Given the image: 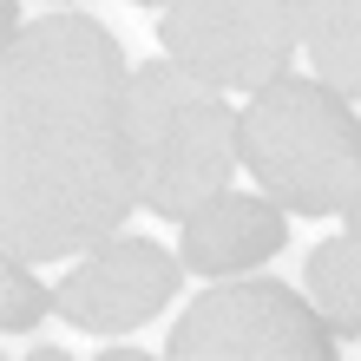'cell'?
Here are the masks:
<instances>
[{"label":"cell","mask_w":361,"mask_h":361,"mask_svg":"<svg viewBox=\"0 0 361 361\" xmlns=\"http://www.w3.org/2000/svg\"><path fill=\"white\" fill-rule=\"evenodd\" d=\"M138 210L132 73L92 13H47L0 53V257H86Z\"/></svg>","instance_id":"6da1fadb"},{"label":"cell","mask_w":361,"mask_h":361,"mask_svg":"<svg viewBox=\"0 0 361 361\" xmlns=\"http://www.w3.org/2000/svg\"><path fill=\"white\" fill-rule=\"evenodd\" d=\"M237 152L263 197L302 217H335L361 178V112L322 79H269L237 112Z\"/></svg>","instance_id":"7a4b0ae2"},{"label":"cell","mask_w":361,"mask_h":361,"mask_svg":"<svg viewBox=\"0 0 361 361\" xmlns=\"http://www.w3.org/2000/svg\"><path fill=\"white\" fill-rule=\"evenodd\" d=\"M132 158L138 204L152 217H190L237 178V112L178 59H145L132 73Z\"/></svg>","instance_id":"3957f363"},{"label":"cell","mask_w":361,"mask_h":361,"mask_svg":"<svg viewBox=\"0 0 361 361\" xmlns=\"http://www.w3.org/2000/svg\"><path fill=\"white\" fill-rule=\"evenodd\" d=\"M164 53L217 92H257L302 47V0H171Z\"/></svg>","instance_id":"277c9868"},{"label":"cell","mask_w":361,"mask_h":361,"mask_svg":"<svg viewBox=\"0 0 361 361\" xmlns=\"http://www.w3.org/2000/svg\"><path fill=\"white\" fill-rule=\"evenodd\" d=\"M178 361H329L335 329L283 283H230L204 289L171 329Z\"/></svg>","instance_id":"5b68a950"},{"label":"cell","mask_w":361,"mask_h":361,"mask_svg":"<svg viewBox=\"0 0 361 361\" xmlns=\"http://www.w3.org/2000/svg\"><path fill=\"white\" fill-rule=\"evenodd\" d=\"M178 276H184V257L158 250L152 237H105L53 295L79 335H125L178 295Z\"/></svg>","instance_id":"8992f818"},{"label":"cell","mask_w":361,"mask_h":361,"mask_svg":"<svg viewBox=\"0 0 361 361\" xmlns=\"http://www.w3.org/2000/svg\"><path fill=\"white\" fill-rule=\"evenodd\" d=\"M283 243H289V210L276 204V197H237V190H217L210 204H197L184 217V269L210 276V283L269 263Z\"/></svg>","instance_id":"52a82bcc"},{"label":"cell","mask_w":361,"mask_h":361,"mask_svg":"<svg viewBox=\"0 0 361 361\" xmlns=\"http://www.w3.org/2000/svg\"><path fill=\"white\" fill-rule=\"evenodd\" d=\"M302 53L322 86L361 99V0H302Z\"/></svg>","instance_id":"ba28073f"},{"label":"cell","mask_w":361,"mask_h":361,"mask_svg":"<svg viewBox=\"0 0 361 361\" xmlns=\"http://www.w3.org/2000/svg\"><path fill=\"white\" fill-rule=\"evenodd\" d=\"M309 302L315 315L335 329V342H348V335H361V237H329L309 250Z\"/></svg>","instance_id":"9c48e42d"},{"label":"cell","mask_w":361,"mask_h":361,"mask_svg":"<svg viewBox=\"0 0 361 361\" xmlns=\"http://www.w3.org/2000/svg\"><path fill=\"white\" fill-rule=\"evenodd\" d=\"M0 289H7V309H0L7 335L39 329V322H47V309H59V295H47V283H39V276L20 263V257H7V269H0Z\"/></svg>","instance_id":"30bf717a"},{"label":"cell","mask_w":361,"mask_h":361,"mask_svg":"<svg viewBox=\"0 0 361 361\" xmlns=\"http://www.w3.org/2000/svg\"><path fill=\"white\" fill-rule=\"evenodd\" d=\"M342 217H348V237H361V178H355V190H348V204H342Z\"/></svg>","instance_id":"8fae6325"},{"label":"cell","mask_w":361,"mask_h":361,"mask_svg":"<svg viewBox=\"0 0 361 361\" xmlns=\"http://www.w3.org/2000/svg\"><path fill=\"white\" fill-rule=\"evenodd\" d=\"M138 7H152V0H138ZM158 7H171V0H158Z\"/></svg>","instance_id":"7c38bea8"}]
</instances>
